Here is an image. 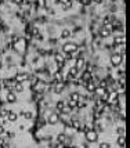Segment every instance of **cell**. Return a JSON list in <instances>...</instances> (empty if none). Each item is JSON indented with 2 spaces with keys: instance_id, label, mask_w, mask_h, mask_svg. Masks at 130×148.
<instances>
[{
  "instance_id": "1",
  "label": "cell",
  "mask_w": 130,
  "mask_h": 148,
  "mask_svg": "<svg viewBox=\"0 0 130 148\" xmlns=\"http://www.w3.org/2000/svg\"><path fill=\"white\" fill-rule=\"evenodd\" d=\"M62 51H64L65 54H74V53L78 51V44L68 42V43H65L62 46Z\"/></svg>"
},
{
  "instance_id": "2",
  "label": "cell",
  "mask_w": 130,
  "mask_h": 148,
  "mask_svg": "<svg viewBox=\"0 0 130 148\" xmlns=\"http://www.w3.org/2000/svg\"><path fill=\"white\" fill-rule=\"evenodd\" d=\"M124 60V54H113L112 57H111V64H112L113 66H119L122 62H123Z\"/></svg>"
},
{
  "instance_id": "3",
  "label": "cell",
  "mask_w": 130,
  "mask_h": 148,
  "mask_svg": "<svg viewBox=\"0 0 130 148\" xmlns=\"http://www.w3.org/2000/svg\"><path fill=\"white\" fill-rule=\"evenodd\" d=\"M86 140H87L89 143H96L97 140H98V133L94 132V130L87 132V133H86Z\"/></svg>"
},
{
  "instance_id": "4",
  "label": "cell",
  "mask_w": 130,
  "mask_h": 148,
  "mask_svg": "<svg viewBox=\"0 0 130 148\" xmlns=\"http://www.w3.org/2000/svg\"><path fill=\"white\" fill-rule=\"evenodd\" d=\"M111 32H112V25H111V24H107V25L101 29L100 36H101V38H108V36L111 35Z\"/></svg>"
},
{
  "instance_id": "5",
  "label": "cell",
  "mask_w": 130,
  "mask_h": 148,
  "mask_svg": "<svg viewBox=\"0 0 130 148\" xmlns=\"http://www.w3.org/2000/svg\"><path fill=\"white\" fill-rule=\"evenodd\" d=\"M28 77H29V75L26 72H19V73H17V75L14 76V80L17 83H22V82H25Z\"/></svg>"
},
{
  "instance_id": "6",
  "label": "cell",
  "mask_w": 130,
  "mask_h": 148,
  "mask_svg": "<svg viewBox=\"0 0 130 148\" xmlns=\"http://www.w3.org/2000/svg\"><path fill=\"white\" fill-rule=\"evenodd\" d=\"M78 69L75 68V66H72V68H69V71H68V75H67V80H74L75 77H76V75H78Z\"/></svg>"
},
{
  "instance_id": "7",
  "label": "cell",
  "mask_w": 130,
  "mask_h": 148,
  "mask_svg": "<svg viewBox=\"0 0 130 148\" xmlns=\"http://www.w3.org/2000/svg\"><path fill=\"white\" fill-rule=\"evenodd\" d=\"M6 100H7V103H8V104H12V103H15V101H17V94L14 93V91H10V93H7Z\"/></svg>"
},
{
  "instance_id": "8",
  "label": "cell",
  "mask_w": 130,
  "mask_h": 148,
  "mask_svg": "<svg viewBox=\"0 0 130 148\" xmlns=\"http://www.w3.org/2000/svg\"><path fill=\"white\" fill-rule=\"evenodd\" d=\"M58 121H60V116H58V114H51V115L47 118V122H49L50 125H56Z\"/></svg>"
},
{
  "instance_id": "9",
  "label": "cell",
  "mask_w": 130,
  "mask_h": 148,
  "mask_svg": "<svg viewBox=\"0 0 130 148\" xmlns=\"http://www.w3.org/2000/svg\"><path fill=\"white\" fill-rule=\"evenodd\" d=\"M8 122H15L18 119V115L17 112H14V111H8V114H7V118H6Z\"/></svg>"
},
{
  "instance_id": "10",
  "label": "cell",
  "mask_w": 130,
  "mask_h": 148,
  "mask_svg": "<svg viewBox=\"0 0 130 148\" xmlns=\"http://www.w3.org/2000/svg\"><path fill=\"white\" fill-rule=\"evenodd\" d=\"M85 86H86V89H87L89 91H94V89H96V83H94L93 79H90V80L85 82Z\"/></svg>"
},
{
  "instance_id": "11",
  "label": "cell",
  "mask_w": 130,
  "mask_h": 148,
  "mask_svg": "<svg viewBox=\"0 0 130 148\" xmlns=\"http://www.w3.org/2000/svg\"><path fill=\"white\" fill-rule=\"evenodd\" d=\"M56 62H57V65L58 66H64V64H65V58L62 57L61 54H56Z\"/></svg>"
},
{
  "instance_id": "12",
  "label": "cell",
  "mask_w": 130,
  "mask_h": 148,
  "mask_svg": "<svg viewBox=\"0 0 130 148\" xmlns=\"http://www.w3.org/2000/svg\"><path fill=\"white\" fill-rule=\"evenodd\" d=\"M85 65H86V61L83 60V58H78V60H76V65H75V68L79 71V69H82Z\"/></svg>"
},
{
  "instance_id": "13",
  "label": "cell",
  "mask_w": 130,
  "mask_h": 148,
  "mask_svg": "<svg viewBox=\"0 0 130 148\" xmlns=\"http://www.w3.org/2000/svg\"><path fill=\"white\" fill-rule=\"evenodd\" d=\"M12 87H14V90H15L17 93H21V91L24 90L22 83H17V82H14V84H12Z\"/></svg>"
},
{
  "instance_id": "14",
  "label": "cell",
  "mask_w": 130,
  "mask_h": 148,
  "mask_svg": "<svg viewBox=\"0 0 130 148\" xmlns=\"http://www.w3.org/2000/svg\"><path fill=\"white\" fill-rule=\"evenodd\" d=\"M113 44H115V46H118V44H122V46H123V44H124V38H123V36H118V38H115V39H113Z\"/></svg>"
},
{
  "instance_id": "15",
  "label": "cell",
  "mask_w": 130,
  "mask_h": 148,
  "mask_svg": "<svg viewBox=\"0 0 130 148\" xmlns=\"http://www.w3.org/2000/svg\"><path fill=\"white\" fill-rule=\"evenodd\" d=\"M62 89H64V83H62V82H57L56 89H54V91H56V94H60V93L62 91Z\"/></svg>"
},
{
  "instance_id": "16",
  "label": "cell",
  "mask_w": 130,
  "mask_h": 148,
  "mask_svg": "<svg viewBox=\"0 0 130 148\" xmlns=\"http://www.w3.org/2000/svg\"><path fill=\"white\" fill-rule=\"evenodd\" d=\"M79 98H80V96H79V93H76V91L69 96V100H71V101H74V103H78Z\"/></svg>"
},
{
  "instance_id": "17",
  "label": "cell",
  "mask_w": 130,
  "mask_h": 148,
  "mask_svg": "<svg viewBox=\"0 0 130 148\" xmlns=\"http://www.w3.org/2000/svg\"><path fill=\"white\" fill-rule=\"evenodd\" d=\"M69 36H71V31H69V29H64V31L61 32V39H64V40L68 39Z\"/></svg>"
},
{
  "instance_id": "18",
  "label": "cell",
  "mask_w": 130,
  "mask_h": 148,
  "mask_svg": "<svg viewBox=\"0 0 130 148\" xmlns=\"http://www.w3.org/2000/svg\"><path fill=\"white\" fill-rule=\"evenodd\" d=\"M21 115L25 119H32V112H29V111H21Z\"/></svg>"
},
{
  "instance_id": "19",
  "label": "cell",
  "mask_w": 130,
  "mask_h": 148,
  "mask_svg": "<svg viewBox=\"0 0 130 148\" xmlns=\"http://www.w3.org/2000/svg\"><path fill=\"white\" fill-rule=\"evenodd\" d=\"M118 145L120 148L124 147V136H119V137H118Z\"/></svg>"
},
{
  "instance_id": "20",
  "label": "cell",
  "mask_w": 130,
  "mask_h": 148,
  "mask_svg": "<svg viewBox=\"0 0 130 148\" xmlns=\"http://www.w3.org/2000/svg\"><path fill=\"white\" fill-rule=\"evenodd\" d=\"M71 127H74V129H78V130H79V129H80L79 121H72V122H71Z\"/></svg>"
},
{
  "instance_id": "21",
  "label": "cell",
  "mask_w": 130,
  "mask_h": 148,
  "mask_svg": "<svg viewBox=\"0 0 130 148\" xmlns=\"http://www.w3.org/2000/svg\"><path fill=\"white\" fill-rule=\"evenodd\" d=\"M64 107H65V103H64V101H58V103H57V109L60 111V112L64 109Z\"/></svg>"
},
{
  "instance_id": "22",
  "label": "cell",
  "mask_w": 130,
  "mask_h": 148,
  "mask_svg": "<svg viewBox=\"0 0 130 148\" xmlns=\"http://www.w3.org/2000/svg\"><path fill=\"white\" fill-rule=\"evenodd\" d=\"M86 105H87V104H86V101H80V100H79V101L76 103V107H78V108H85Z\"/></svg>"
},
{
  "instance_id": "23",
  "label": "cell",
  "mask_w": 130,
  "mask_h": 148,
  "mask_svg": "<svg viewBox=\"0 0 130 148\" xmlns=\"http://www.w3.org/2000/svg\"><path fill=\"white\" fill-rule=\"evenodd\" d=\"M94 90H96V93L98 94V96H101V94H104V91H105V89H102V87H98V89H94Z\"/></svg>"
},
{
  "instance_id": "24",
  "label": "cell",
  "mask_w": 130,
  "mask_h": 148,
  "mask_svg": "<svg viewBox=\"0 0 130 148\" xmlns=\"http://www.w3.org/2000/svg\"><path fill=\"white\" fill-rule=\"evenodd\" d=\"M72 7V1L71 3H65V4H62V10H69Z\"/></svg>"
},
{
  "instance_id": "25",
  "label": "cell",
  "mask_w": 130,
  "mask_h": 148,
  "mask_svg": "<svg viewBox=\"0 0 130 148\" xmlns=\"http://www.w3.org/2000/svg\"><path fill=\"white\" fill-rule=\"evenodd\" d=\"M118 84H119V87H120V90H123L124 89V79L123 77H120V80H119Z\"/></svg>"
},
{
  "instance_id": "26",
  "label": "cell",
  "mask_w": 130,
  "mask_h": 148,
  "mask_svg": "<svg viewBox=\"0 0 130 148\" xmlns=\"http://www.w3.org/2000/svg\"><path fill=\"white\" fill-rule=\"evenodd\" d=\"M65 137H67V136H65V134H60V136H58V143H64V141H65Z\"/></svg>"
},
{
  "instance_id": "27",
  "label": "cell",
  "mask_w": 130,
  "mask_h": 148,
  "mask_svg": "<svg viewBox=\"0 0 130 148\" xmlns=\"http://www.w3.org/2000/svg\"><path fill=\"white\" fill-rule=\"evenodd\" d=\"M116 133L120 134V136H123L124 134V127H118V129H116Z\"/></svg>"
},
{
  "instance_id": "28",
  "label": "cell",
  "mask_w": 130,
  "mask_h": 148,
  "mask_svg": "<svg viewBox=\"0 0 130 148\" xmlns=\"http://www.w3.org/2000/svg\"><path fill=\"white\" fill-rule=\"evenodd\" d=\"M111 145H109V143H101L100 144V148H109Z\"/></svg>"
},
{
  "instance_id": "29",
  "label": "cell",
  "mask_w": 130,
  "mask_h": 148,
  "mask_svg": "<svg viewBox=\"0 0 130 148\" xmlns=\"http://www.w3.org/2000/svg\"><path fill=\"white\" fill-rule=\"evenodd\" d=\"M118 75L120 77H123V75H124V69H118Z\"/></svg>"
},
{
  "instance_id": "30",
  "label": "cell",
  "mask_w": 130,
  "mask_h": 148,
  "mask_svg": "<svg viewBox=\"0 0 130 148\" xmlns=\"http://www.w3.org/2000/svg\"><path fill=\"white\" fill-rule=\"evenodd\" d=\"M96 126H97V133H98V132H101V130H102V127H101V125H100V123H97Z\"/></svg>"
},
{
  "instance_id": "31",
  "label": "cell",
  "mask_w": 130,
  "mask_h": 148,
  "mask_svg": "<svg viewBox=\"0 0 130 148\" xmlns=\"http://www.w3.org/2000/svg\"><path fill=\"white\" fill-rule=\"evenodd\" d=\"M37 3H39L40 7H44V0H37Z\"/></svg>"
},
{
  "instance_id": "32",
  "label": "cell",
  "mask_w": 130,
  "mask_h": 148,
  "mask_svg": "<svg viewBox=\"0 0 130 148\" xmlns=\"http://www.w3.org/2000/svg\"><path fill=\"white\" fill-rule=\"evenodd\" d=\"M36 39H37V40H40V42H42V40H43V36H42L40 33H37V35H36Z\"/></svg>"
},
{
  "instance_id": "33",
  "label": "cell",
  "mask_w": 130,
  "mask_h": 148,
  "mask_svg": "<svg viewBox=\"0 0 130 148\" xmlns=\"http://www.w3.org/2000/svg\"><path fill=\"white\" fill-rule=\"evenodd\" d=\"M7 136H8V138H12V137H14V133H12V132H8V133H7Z\"/></svg>"
},
{
  "instance_id": "34",
  "label": "cell",
  "mask_w": 130,
  "mask_h": 148,
  "mask_svg": "<svg viewBox=\"0 0 130 148\" xmlns=\"http://www.w3.org/2000/svg\"><path fill=\"white\" fill-rule=\"evenodd\" d=\"M60 1H61L62 4H65V3H71L72 0H60Z\"/></svg>"
},
{
  "instance_id": "35",
  "label": "cell",
  "mask_w": 130,
  "mask_h": 148,
  "mask_svg": "<svg viewBox=\"0 0 130 148\" xmlns=\"http://www.w3.org/2000/svg\"><path fill=\"white\" fill-rule=\"evenodd\" d=\"M14 3H17V4H22L24 0H14Z\"/></svg>"
},
{
  "instance_id": "36",
  "label": "cell",
  "mask_w": 130,
  "mask_h": 148,
  "mask_svg": "<svg viewBox=\"0 0 130 148\" xmlns=\"http://www.w3.org/2000/svg\"><path fill=\"white\" fill-rule=\"evenodd\" d=\"M4 133V127H3V125H0V134H3Z\"/></svg>"
},
{
  "instance_id": "37",
  "label": "cell",
  "mask_w": 130,
  "mask_h": 148,
  "mask_svg": "<svg viewBox=\"0 0 130 148\" xmlns=\"http://www.w3.org/2000/svg\"><path fill=\"white\" fill-rule=\"evenodd\" d=\"M1 65H3V61L0 60V68H1Z\"/></svg>"
}]
</instances>
